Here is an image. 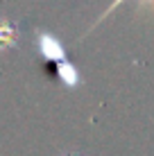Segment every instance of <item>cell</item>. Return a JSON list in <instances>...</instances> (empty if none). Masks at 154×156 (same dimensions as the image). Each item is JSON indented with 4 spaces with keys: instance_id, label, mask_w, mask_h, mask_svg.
Returning a JSON list of instances; mask_svg holds the SVG:
<instances>
[{
    "instance_id": "cell-4",
    "label": "cell",
    "mask_w": 154,
    "mask_h": 156,
    "mask_svg": "<svg viewBox=\"0 0 154 156\" xmlns=\"http://www.w3.org/2000/svg\"><path fill=\"white\" fill-rule=\"evenodd\" d=\"M123 2H127V0H113V2H111L107 9H104V12L100 14V18H98V20L93 23V27H95V25H100V23H102L104 18H109V16L113 14V12H116V9H118V7H120ZM136 9H138L141 14H147L150 18H154V0H138V7H136ZM93 27H91V30H93ZM91 30H88V32H91Z\"/></svg>"
},
{
    "instance_id": "cell-5",
    "label": "cell",
    "mask_w": 154,
    "mask_h": 156,
    "mask_svg": "<svg viewBox=\"0 0 154 156\" xmlns=\"http://www.w3.org/2000/svg\"><path fill=\"white\" fill-rule=\"evenodd\" d=\"M68 156H82V154H68Z\"/></svg>"
},
{
    "instance_id": "cell-1",
    "label": "cell",
    "mask_w": 154,
    "mask_h": 156,
    "mask_svg": "<svg viewBox=\"0 0 154 156\" xmlns=\"http://www.w3.org/2000/svg\"><path fill=\"white\" fill-rule=\"evenodd\" d=\"M36 50H39V55L45 59V61L50 63H61L66 61L68 55H66V48H63V43L57 39L55 34H50V32L45 30H36Z\"/></svg>"
},
{
    "instance_id": "cell-3",
    "label": "cell",
    "mask_w": 154,
    "mask_h": 156,
    "mask_svg": "<svg viewBox=\"0 0 154 156\" xmlns=\"http://www.w3.org/2000/svg\"><path fill=\"white\" fill-rule=\"evenodd\" d=\"M55 68H57L55 75L59 77V82L66 86V88H79V86H82V73H79V68L70 61V59L57 63Z\"/></svg>"
},
{
    "instance_id": "cell-2",
    "label": "cell",
    "mask_w": 154,
    "mask_h": 156,
    "mask_svg": "<svg viewBox=\"0 0 154 156\" xmlns=\"http://www.w3.org/2000/svg\"><path fill=\"white\" fill-rule=\"evenodd\" d=\"M18 43H20L18 25L5 18V16H0V52L14 50V48H18Z\"/></svg>"
}]
</instances>
